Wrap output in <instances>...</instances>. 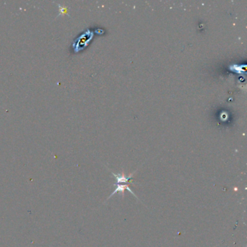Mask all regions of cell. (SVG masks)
<instances>
[{
    "label": "cell",
    "instance_id": "obj_2",
    "mask_svg": "<svg viewBox=\"0 0 247 247\" xmlns=\"http://www.w3.org/2000/svg\"><path fill=\"white\" fill-rule=\"evenodd\" d=\"M134 172L131 174L129 176H126V175H125V174H124V172H122L121 174H115V173H114V172H112V175L116 177L117 181H118V182H117V183L121 184V183H127V182L129 181L130 179H131V177H133V175L134 174Z\"/></svg>",
    "mask_w": 247,
    "mask_h": 247
},
{
    "label": "cell",
    "instance_id": "obj_1",
    "mask_svg": "<svg viewBox=\"0 0 247 247\" xmlns=\"http://www.w3.org/2000/svg\"><path fill=\"white\" fill-rule=\"evenodd\" d=\"M126 190H128V192H130L132 194H133V196H134L135 197H136L137 199H138V197H137V196L136 195V194H134V192H133V191L131 190V189H130V187L128 186V185H121V184H119V183H117V188L115 189V190L114 191V192H113L112 193V194L110 196H109V197H108V199H109V198H111L112 197L113 195H114V194H115L116 193H118V192H121V194H122V196H124V192Z\"/></svg>",
    "mask_w": 247,
    "mask_h": 247
}]
</instances>
